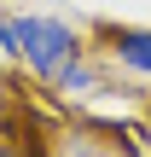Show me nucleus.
Wrapping results in <instances>:
<instances>
[{
  "mask_svg": "<svg viewBox=\"0 0 151 157\" xmlns=\"http://www.w3.org/2000/svg\"><path fill=\"white\" fill-rule=\"evenodd\" d=\"M0 47H6L12 58H23V64H29L35 76H47V82L87 52L81 35H76V23L47 17V12H0Z\"/></svg>",
  "mask_w": 151,
  "mask_h": 157,
  "instance_id": "obj_1",
  "label": "nucleus"
},
{
  "mask_svg": "<svg viewBox=\"0 0 151 157\" xmlns=\"http://www.w3.org/2000/svg\"><path fill=\"white\" fill-rule=\"evenodd\" d=\"M105 41H111V58H116L122 70L151 76V29H140V23H116V29H105Z\"/></svg>",
  "mask_w": 151,
  "mask_h": 157,
  "instance_id": "obj_2",
  "label": "nucleus"
},
{
  "mask_svg": "<svg viewBox=\"0 0 151 157\" xmlns=\"http://www.w3.org/2000/svg\"><path fill=\"white\" fill-rule=\"evenodd\" d=\"M52 82H58L64 93H93V87H99V70H93L87 58H76V64H64V70H58Z\"/></svg>",
  "mask_w": 151,
  "mask_h": 157,
  "instance_id": "obj_3",
  "label": "nucleus"
},
{
  "mask_svg": "<svg viewBox=\"0 0 151 157\" xmlns=\"http://www.w3.org/2000/svg\"><path fill=\"white\" fill-rule=\"evenodd\" d=\"M0 157H23V151H6V146H0Z\"/></svg>",
  "mask_w": 151,
  "mask_h": 157,
  "instance_id": "obj_4",
  "label": "nucleus"
}]
</instances>
